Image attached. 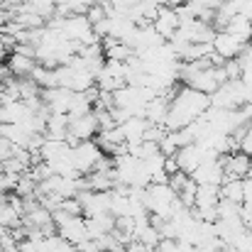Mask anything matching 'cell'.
Masks as SVG:
<instances>
[{
	"instance_id": "obj_1",
	"label": "cell",
	"mask_w": 252,
	"mask_h": 252,
	"mask_svg": "<svg viewBox=\"0 0 252 252\" xmlns=\"http://www.w3.org/2000/svg\"><path fill=\"white\" fill-rule=\"evenodd\" d=\"M71 152H74V167H76V171L81 176H88L91 171H95L98 164H100V159L105 157V152L100 150V145L93 142V140L79 142L76 147H71Z\"/></svg>"
},
{
	"instance_id": "obj_2",
	"label": "cell",
	"mask_w": 252,
	"mask_h": 252,
	"mask_svg": "<svg viewBox=\"0 0 252 252\" xmlns=\"http://www.w3.org/2000/svg\"><path fill=\"white\" fill-rule=\"evenodd\" d=\"M245 42H240L238 37H233V34H228V32H218L216 34V39H213V49L225 59V62H230V59H240V54L245 52Z\"/></svg>"
},
{
	"instance_id": "obj_4",
	"label": "cell",
	"mask_w": 252,
	"mask_h": 252,
	"mask_svg": "<svg viewBox=\"0 0 252 252\" xmlns=\"http://www.w3.org/2000/svg\"><path fill=\"white\" fill-rule=\"evenodd\" d=\"M0 123H5V113H2V103H0Z\"/></svg>"
},
{
	"instance_id": "obj_3",
	"label": "cell",
	"mask_w": 252,
	"mask_h": 252,
	"mask_svg": "<svg viewBox=\"0 0 252 252\" xmlns=\"http://www.w3.org/2000/svg\"><path fill=\"white\" fill-rule=\"evenodd\" d=\"M37 66V59H30V57H22V54H10L7 57V69L15 79H30L32 71Z\"/></svg>"
}]
</instances>
